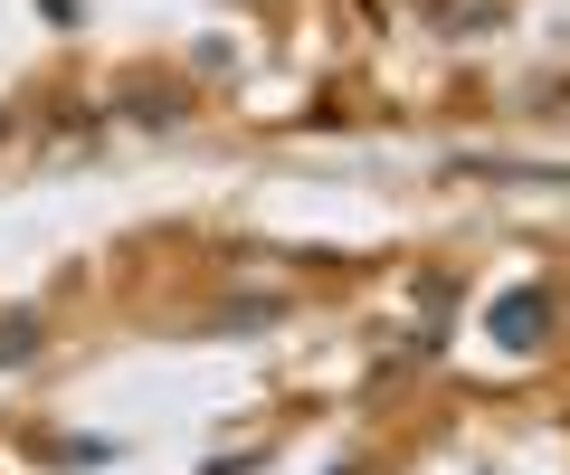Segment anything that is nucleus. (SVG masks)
I'll return each mask as SVG.
<instances>
[{"label": "nucleus", "mask_w": 570, "mask_h": 475, "mask_svg": "<svg viewBox=\"0 0 570 475\" xmlns=\"http://www.w3.org/2000/svg\"><path fill=\"white\" fill-rule=\"evenodd\" d=\"M532 305H542V295H513V305L494 314V333H504L513 352H523V343H542V314H532Z\"/></svg>", "instance_id": "obj_1"}]
</instances>
